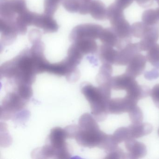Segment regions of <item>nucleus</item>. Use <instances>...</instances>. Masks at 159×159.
<instances>
[{"instance_id":"f257e3e1","label":"nucleus","mask_w":159,"mask_h":159,"mask_svg":"<svg viewBox=\"0 0 159 159\" xmlns=\"http://www.w3.org/2000/svg\"><path fill=\"white\" fill-rule=\"evenodd\" d=\"M1 77L14 79L16 84L31 85L38 73V61L30 49H25L1 66Z\"/></svg>"},{"instance_id":"f03ea898","label":"nucleus","mask_w":159,"mask_h":159,"mask_svg":"<svg viewBox=\"0 0 159 159\" xmlns=\"http://www.w3.org/2000/svg\"><path fill=\"white\" fill-rule=\"evenodd\" d=\"M111 89L109 84H101L98 87L86 84L82 87V93L90 103L92 114L98 121L104 120L109 113Z\"/></svg>"},{"instance_id":"7ed1b4c3","label":"nucleus","mask_w":159,"mask_h":159,"mask_svg":"<svg viewBox=\"0 0 159 159\" xmlns=\"http://www.w3.org/2000/svg\"><path fill=\"white\" fill-rule=\"evenodd\" d=\"M107 135L100 130L94 118L85 113L80 118L79 126L73 138L83 147L100 148Z\"/></svg>"},{"instance_id":"20e7f679","label":"nucleus","mask_w":159,"mask_h":159,"mask_svg":"<svg viewBox=\"0 0 159 159\" xmlns=\"http://www.w3.org/2000/svg\"><path fill=\"white\" fill-rule=\"evenodd\" d=\"M67 133L66 129L56 127L51 130L49 136V144L43 148L41 152L45 157H55L58 159H68L70 154L66 143Z\"/></svg>"},{"instance_id":"39448f33","label":"nucleus","mask_w":159,"mask_h":159,"mask_svg":"<svg viewBox=\"0 0 159 159\" xmlns=\"http://www.w3.org/2000/svg\"><path fill=\"white\" fill-rule=\"evenodd\" d=\"M103 28L101 25L94 24H84L74 28L70 35V42H76L83 39L96 40L99 39Z\"/></svg>"},{"instance_id":"423d86ee","label":"nucleus","mask_w":159,"mask_h":159,"mask_svg":"<svg viewBox=\"0 0 159 159\" xmlns=\"http://www.w3.org/2000/svg\"><path fill=\"white\" fill-rule=\"evenodd\" d=\"M25 101L17 92L10 93L4 98L1 107V114H4V119H8L11 117V114L21 110L25 106Z\"/></svg>"},{"instance_id":"0eeeda50","label":"nucleus","mask_w":159,"mask_h":159,"mask_svg":"<svg viewBox=\"0 0 159 159\" xmlns=\"http://www.w3.org/2000/svg\"><path fill=\"white\" fill-rule=\"evenodd\" d=\"M31 26H34L43 30L44 33H52L57 32L59 26L52 16L46 14L33 13Z\"/></svg>"},{"instance_id":"6e6552de","label":"nucleus","mask_w":159,"mask_h":159,"mask_svg":"<svg viewBox=\"0 0 159 159\" xmlns=\"http://www.w3.org/2000/svg\"><path fill=\"white\" fill-rule=\"evenodd\" d=\"M0 32L1 48L12 44L18 34L15 21L1 18H0Z\"/></svg>"},{"instance_id":"1a4fd4ad","label":"nucleus","mask_w":159,"mask_h":159,"mask_svg":"<svg viewBox=\"0 0 159 159\" xmlns=\"http://www.w3.org/2000/svg\"><path fill=\"white\" fill-rule=\"evenodd\" d=\"M137 101L125 96L124 98H118L110 99L109 102L108 110L111 114H120L129 112L132 109L137 106Z\"/></svg>"},{"instance_id":"9d476101","label":"nucleus","mask_w":159,"mask_h":159,"mask_svg":"<svg viewBox=\"0 0 159 159\" xmlns=\"http://www.w3.org/2000/svg\"><path fill=\"white\" fill-rule=\"evenodd\" d=\"M141 52L139 43H128L124 48L118 50L115 65L126 66L129 64L132 58Z\"/></svg>"},{"instance_id":"9b49d317","label":"nucleus","mask_w":159,"mask_h":159,"mask_svg":"<svg viewBox=\"0 0 159 159\" xmlns=\"http://www.w3.org/2000/svg\"><path fill=\"white\" fill-rule=\"evenodd\" d=\"M159 39V23L148 26L144 37L139 43L140 51H148L156 44Z\"/></svg>"},{"instance_id":"f8f14e48","label":"nucleus","mask_w":159,"mask_h":159,"mask_svg":"<svg viewBox=\"0 0 159 159\" xmlns=\"http://www.w3.org/2000/svg\"><path fill=\"white\" fill-rule=\"evenodd\" d=\"M125 146L127 151V158L139 159L146 156V146L144 143L137 141L135 139H129L125 141Z\"/></svg>"},{"instance_id":"ddd939ff","label":"nucleus","mask_w":159,"mask_h":159,"mask_svg":"<svg viewBox=\"0 0 159 159\" xmlns=\"http://www.w3.org/2000/svg\"><path fill=\"white\" fill-rule=\"evenodd\" d=\"M147 61L146 57L140 53L137 54L127 65L125 73L136 78L143 73L146 68Z\"/></svg>"},{"instance_id":"4468645a","label":"nucleus","mask_w":159,"mask_h":159,"mask_svg":"<svg viewBox=\"0 0 159 159\" xmlns=\"http://www.w3.org/2000/svg\"><path fill=\"white\" fill-rule=\"evenodd\" d=\"M137 83L135 78L125 73L119 76L112 77L110 85L111 89L116 91L125 90L126 91Z\"/></svg>"},{"instance_id":"2eb2a0df","label":"nucleus","mask_w":159,"mask_h":159,"mask_svg":"<svg viewBox=\"0 0 159 159\" xmlns=\"http://www.w3.org/2000/svg\"><path fill=\"white\" fill-rule=\"evenodd\" d=\"M130 139H138L150 134L152 131V126L148 123H132L127 126Z\"/></svg>"},{"instance_id":"dca6fc26","label":"nucleus","mask_w":159,"mask_h":159,"mask_svg":"<svg viewBox=\"0 0 159 159\" xmlns=\"http://www.w3.org/2000/svg\"><path fill=\"white\" fill-rule=\"evenodd\" d=\"M89 13L94 19L103 21L107 19V9L105 4L99 0L92 1L90 3Z\"/></svg>"},{"instance_id":"f3484780","label":"nucleus","mask_w":159,"mask_h":159,"mask_svg":"<svg viewBox=\"0 0 159 159\" xmlns=\"http://www.w3.org/2000/svg\"><path fill=\"white\" fill-rule=\"evenodd\" d=\"M118 51L109 45L102 44L99 50V57L103 64L115 65Z\"/></svg>"},{"instance_id":"a211bd4d","label":"nucleus","mask_w":159,"mask_h":159,"mask_svg":"<svg viewBox=\"0 0 159 159\" xmlns=\"http://www.w3.org/2000/svg\"><path fill=\"white\" fill-rule=\"evenodd\" d=\"M126 92V96L138 101L150 95L151 90L146 85H139L138 83L134 84Z\"/></svg>"},{"instance_id":"6ab92c4d","label":"nucleus","mask_w":159,"mask_h":159,"mask_svg":"<svg viewBox=\"0 0 159 159\" xmlns=\"http://www.w3.org/2000/svg\"><path fill=\"white\" fill-rule=\"evenodd\" d=\"M103 44L117 48L120 39L112 27L103 29L99 38Z\"/></svg>"},{"instance_id":"aec40b11","label":"nucleus","mask_w":159,"mask_h":159,"mask_svg":"<svg viewBox=\"0 0 159 159\" xmlns=\"http://www.w3.org/2000/svg\"><path fill=\"white\" fill-rule=\"evenodd\" d=\"M80 52L83 55L94 54L98 51V47L95 40L83 39L73 43Z\"/></svg>"},{"instance_id":"412c9836","label":"nucleus","mask_w":159,"mask_h":159,"mask_svg":"<svg viewBox=\"0 0 159 159\" xmlns=\"http://www.w3.org/2000/svg\"><path fill=\"white\" fill-rule=\"evenodd\" d=\"M112 73V67L111 65L104 64L100 67L99 73L97 78V80L99 85L109 84L110 85L111 75ZM111 86V85H110Z\"/></svg>"},{"instance_id":"4be33fe9","label":"nucleus","mask_w":159,"mask_h":159,"mask_svg":"<svg viewBox=\"0 0 159 159\" xmlns=\"http://www.w3.org/2000/svg\"><path fill=\"white\" fill-rule=\"evenodd\" d=\"M146 58L149 63L159 69V44L156 43L148 51Z\"/></svg>"},{"instance_id":"5701e85b","label":"nucleus","mask_w":159,"mask_h":159,"mask_svg":"<svg viewBox=\"0 0 159 159\" xmlns=\"http://www.w3.org/2000/svg\"><path fill=\"white\" fill-rule=\"evenodd\" d=\"M142 22L148 26H152L159 24V19L156 10L149 9L143 13Z\"/></svg>"},{"instance_id":"b1692460","label":"nucleus","mask_w":159,"mask_h":159,"mask_svg":"<svg viewBox=\"0 0 159 159\" xmlns=\"http://www.w3.org/2000/svg\"><path fill=\"white\" fill-rule=\"evenodd\" d=\"M148 25L143 22H137L131 26L132 36L138 39H141L144 37Z\"/></svg>"},{"instance_id":"393cba45","label":"nucleus","mask_w":159,"mask_h":159,"mask_svg":"<svg viewBox=\"0 0 159 159\" xmlns=\"http://www.w3.org/2000/svg\"><path fill=\"white\" fill-rule=\"evenodd\" d=\"M63 0H44V13L52 16Z\"/></svg>"},{"instance_id":"a878e982","label":"nucleus","mask_w":159,"mask_h":159,"mask_svg":"<svg viewBox=\"0 0 159 159\" xmlns=\"http://www.w3.org/2000/svg\"><path fill=\"white\" fill-rule=\"evenodd\" d=\"M63 7L70 13L79 12L81 2L80 0H63Z\"/></svg>"},{"instance_id":"bb28decb","label":"nucleus","mask_w":159,"mask_h":159,"mask_svg":"<svg viewBox=\"0 0 159 159\" xmlns=\"http://www.w3.org/2000/svg\"><path fill=\"white\" fill-rule=\"evenodd\" d=\"M113 137L118 143H121L130 139L129 130L127 127L118 128L113 133Z\"/></svg>"},{"instance_id":"cd10ccee","label":"nucleus","mask_w":159,"mask_h":159,"mask_svg":"<svg viewBox=\"0 0 159 159\" xmlns=\"http://www.w3.org/2000/svg\"><path fill=\"white\" fill-rule=\"evenodd\" d=\"M128 113L132 123H139L143 121V112L140 108L137 106L132 109Z\"/></svg>"},{"instance_id":"c85d7f7f","label":"nucleus","mask_w":159,"mask_h":159,"mask_svg":"<svg viewBox=\"0 0 159 159\" xmlns=\"http://www.w3.org/2000/svg\"><path fill=\"white\" fill-rule=\"evenodd\" d=\"M127 158V154L120 148L118 147L117 148L111 152L105 157L107 159H124Z\"/></svg>"},{"instance_id":"c756f323","label":"nucleus","mask_w":159,"mask_h":159,"mask_svg":"<svg viewBox=\"0 0 159 159\" xmlns=\"http://www.w3.org/2000/svg\"><path fill=\"white\" fill-rule=\"evenodd\" d=\"M29 39L32 44L41 41L42 33L39 30H31L29 33Z\"/></svg>"},{"instance_id":"7c9ffc66","label":"nucleus","mask_w":159,"mask_h":159,"mask_svg":"<svg viewBox=\"0 0 159 159\" xmlns=\"http://www.w3.org/2000/svg\"><path fill=\"white\" fill-rule=\"evenodd\" d=\"M154 105L159 109V84L153 86L151 90L150 95Z\"/></svg>"},{"instance_id":"2f4dec72","label":"nucleus","mask_w":159,"mask_h":159,"mask_svg":"<svg viewBox=\"0 0 159 159\" xmlns=\"http://www.w3.org/2000/svg\"><path fill=\"white\" fill-rule=\"evenodd\" d=\"M145 78L147 80H155L159 77V72L157 69H152L150 71H147L144 74Z\"/></svg>"},{"instance_id":"473e14b6","label":"nucleus","mask_w":159,"mask_h":159,"mask_svg":"<svg viewBox=\"0 0 159 159\" xmlns=\"http://www.w3.org/2000/svg\"><path fill=\"white\" fill-rule=\"evenodd\" d=\"M133 2L134 0H115L114 3L124 10L131 5Z\"/></svg>"},{"instance_id":"72a5a7b5","label":"nucleus","mask_w":159,"mask_h":159,"mask_svg":"<svg viewBox=\"0 0 159 159\" xmlns=\"http://www.w3.org/2000/svg\"><path fill=\"white\" fill-rule=\"evenodd\" d=\"M140 7L148 8L152 5L154 0H135Z\"/></svg>"},{"instance_id":"f704fd0d","label":"nucleus","mask_w":159,"mask_h":159,"mask_svg":"<svg viewBox=\"0 0 159 159\" xmlns=\"http://www.w3.org/2000/svg\"><path fill=\"white\" fill-rule=\"evenodd\" d=\"M156 1V2H157V3H158V5H159V0H155Z\"/></svg>"},{"instance_id":"c9c22d12","label":"nucleus","mask_w":159,"mask_h":159,"mask_svg":"<svg viewBox=\"0 0 159 159\" xmlns=\"http://www.w3.org/2000/svg\"><path fill=\"white\" fill-rule=\"evenodd\" d=\"M158 135H159V129H158Z\"/></svg>"}]
</instances>
